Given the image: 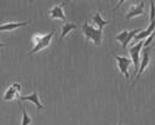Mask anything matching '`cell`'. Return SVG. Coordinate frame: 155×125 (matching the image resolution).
Masks as SVG:
<instances>
[{
	"label": "cell",
	"instance_id": "6da1fadb",
	"mask_svg": "<svg viewBox=\"0 0 155 125\" xmlns=\"http://www.w3.org/2000/svg\"><path fill=\"white\" fill-rule=\"evenodd\" d=\"M55 34V30H52L49 33H46L44 36H40V34H35L33 38H32V41L34 44V47L31 50V52H28V56H32L37 52H40L41 50L48 47L52 39Z\"/></svg>",
	"mask_w": 155,
	"mask_h": 125
},
{
	"label": "cell",
	"instance_id": "7a4b0ae2",
	"mask_svg": "<svg viewBox=\"0 0 155 125\" xmlns=\"http://www.w3.org/2000/svg\"><path fill=\"white\" fill-rule=\"evenodd\" d=\"M82 30H84L85 38L87 40H92L97 46L101 45V43H102V30L94 29L92 25L88 24V21H85Z\"/></svg>",
	"mask_w": 155,
	"mask_h": 125
},
{
	"label": "cell",
	"instance_id": "3957f363",
	"mask_svg": "<svg viewBox=\"0 0 155 125\" xmlns=\"http://www.w3.org/2000/svg\"><path fill=\"white\" fill-rule=\"evenodd\" d=\"M153 51H155V46H148V47H143L142 50V60H140V68H139V71L136 73V77L134 83H136L137 80H140V77L141 75L146 71V68L150 65V60H152V53Z\"/></svg>",
	"mask_w": 155,
	"mask_h": 125
},
{
	"label": "cell",
	"instance_id": "277c9868",
	"mask_svg": "<svg viewBox=\"0 0 155 125\" xmlns=\"http://www.w3.org/2000/svg\"><path fill=\"white\" fill-rule=\"evenodd\" d=\"M143 48V41L137 43L136 45L132 46L129 48V56H130V60L134 65V73H137L139 68H140V53L141 50Z\"/></svg>",
	"mask_w": 155,
	"mask_h": 125
},
{
	"label": "cell",
	"instance_id": "5b68a950",
	"mask_svg": "<svg viewBox=\"0 0 155 125\" xmlns=\"http://www.w3.org/2000/svg\"><path fill=\"white\" fill-rule=\"evenodd\" d=\"M114 57L116 59V64H117L119 71L125 76L127 82L129 83V72H128V68H129L130 64H132V60L129 58L124 57V56H117V54H115Z\"/></svg>",
	"mask_w": 155,
	"mask_h": 125
},
{
	"label": "cell",
	"instance_id": "8992f818",
	"mask_svg": "<svg viewBox=\"0 0 155 125\" xmlns=\"http://www.w3.org/2000/svg\"><path fill=\"white\" fill-rule=\"evenodd\" d=\"M145 1H139V2H133L129 11L127 12L126 19H130V18H135L143 14V10H145Z\"/></svg>",
	"mask_w": 155,
	"mask_h": 125
},
{
	"label": "cell",
	"instance_id": "52a82bcc",
	"mask_svg": "<svg viewBox=\"0 0 155 125\" xmlns=\"http://www.w3.org/2000/svg\"><path fill=\"white\" fill-rule=\"evenodd\" d=\"M64 5H65V2H60L58 5L53 6V7L48 11L49 17H51L52 19L66 20V16H65V13H64Z\"/></svg>",
	"mask_w": 155,
	"mask_h": 125
},
{
	"label": "cell",
	"instance_id": "ba28073f",
	"mask_svg": "<svg viewBox=\"0 0 155 125\" xmlns=\"http://www.w3.org/2000/svg\"><path fill=\"white\" fill-rule=\"evenodd\" d=\"M29 21H21V23H5L0 25V32H8V31H14V30L19 29V27H24L26 25H28Z\"/></svg>",
	"mask_w": 155,
	"mask_h": 125
},
{
	"label": "cell",
	"instance_id": "9c48e42d",
	"mask_svg": "<svg viewBox=\"0 0 155 125\" xmlns=\"http://www.w3.org/2000/svg\"><path fill=\"white\" fill-rule=\"evenodd\" d=\"M19 100L20 102H31V103H33L34 105L37 106L38 110H42V109H44V105L41 104V102H40V99H39L37 91H34V92H33L32 95H29V96H20Z\"/></svg>",
	"mask_w": 155,
	"mask_h": 125
},
{
	"label": "cell",
	"instance_id": "30bf717a",
	"mask_svg": "<svg viewBox=\"0 0 155 125\" xmlns=\"http://www.w3.org/2000/svg\"><path fill=\"white\" fill-rule=\"evenodd\" d=\"M154 30H155V20L154 21H152L150 23V25L147 27V29L145 30V31H142L141 33H137L135 36V40L136 41H142L145 38H147V37H149L152 33H154Z\"/></svg>",
	"mask_w": 155,
	"mask_h": 125
},
{
	"label": "cell",
	"instance_id": "8fae6325",
	"mask_svg": "<svg viewBox=\"0 0 155 125\" xmlns=\"http://www.w3.org/2000/svg\"><path fill=\"white\" fill-rule=\"evenodd\" d=\"M19 95V91L18 90H15L14 87L12 86H8L6 89V91H5V93H4V97H2V100H5V102H8V100H14Z\"/></svg>",
	"mask_w": 155,
	"mask_h": 125
},
{
	"label": "cell",
	"instance_id": "7c38bea8",
	"mask_svg": "<svg viewBox=\"0 0 155 125\" xmlns=\"http://www.w3.org/2000/svg\"><path fill=\"white\" fill-rule=\"evenodd\" d=\"M78 29V25L75 24H73V23H66V24H64V26H62V29H61V36H60V41L62 40V39L65 38L66 36H67L68 33L71 32V31H73V30Z\"/></svg>",
	"mask_w": 155,
	"mask_h": 125
},
{
	"label": "cell",
	"instance_id": "4fadbf2b",
	"mask_svg": "<svg viewBox=\"0 0 155 125\" xmlns=\"http://www.w3.org/2000/svg\"><path fill=\"white\" fill-rule=\"evenodd\" d=\"M93 24H97L99 30H102L104 26H106V25L109 24V21H108V20H104L101 18L100 12H97V13L94 14V17H93Z\"/></svg>",
	"mask_w": 155,
	"mask_h": 125
},
{
	"label": "cell",
	"instance_id": "5bb4252c",
	"mask_svg": "<svg viewBox=\"0 0 155 125\" xmlns=\"http://www.w3.org/2000/svg\"><path fill=\"white\" fill-rule=\"evenodd\" d=\"M139 32H140V30H139V29H135V30L129 31V32H128V37H127V39H126V43L122 45V48H126L127 45H128V43H129V41H130L133 38H135V36L139 33Z\"/></svg>",
	"mask_w": 155,
	"mask_h": 125
},
{
	"label": "cell",
	"instance_id": "9a60e30c",
	"mask_svg": "<svg viewBox=\"0 0 155 125\" xmlns=\"http://www.w3.org/2000/svg\"><path fill=\"white\" fill-rule=\"evenodd\" d=\"M128 32L129 31H122V32H120L119 34H116L115 37H114V40H117V41H120V43H122V45L126 43V39L128 37Z\"/></svg>",
	"mask_w": 155,
	"mask_h": 125
},
{
	"label": "cell",
	"instance_id": "2e32d148",
	"mask_svg": "<svg viewBox=\"0 0 155 125\" xmlns=\"http://www.w3.org/2000/svg\"><path fill=\"white\" fill-rule=\"evenodd\" d=\"M31 123H32V118L26 112V110L22 107V122H21V125H29Z\"/></svg>",
	"mask_w": 155,
	"mask_h": 125
},
{
	"label": "cell",
	"instance_id": "e0dca14e",
	"mask_svg": "<svg viewBox=\"0 0 155 125\" xmlns=\"http://www.w3.org/2000/svg\"><path fill=\"white\" fill-rule=\"evenodd\" d=\"M155 20V2L150 1V14H149V21H154Z\"/></svg>",
	"mask_w": 155,
	"mask_h": 125
},
{
	"label": "cell",
	"instance_id": "ac0fdd59",
	"mask_svg": "<svg viewBox=\"0 0 155 125\" xmlns=\"http://www.w3.org/2000/svg\"><path fill=\"white\" fill-rule=\"evenodd\" d=\"M155 37V33H152L148 38L146 39V41H143V47H148V46H150V43L153 41V38Z\"/></svg>",
	"mask_w": 155,
	"mask_h": 125
},
{
	"label": "cell",
	"instance_id": "d6986e66",
	"mask_svg": "<svg viewBox=\"0 0 155 125\" xmlns=\"http://www.w3.org/2000/svg\"><path fill=\"white\" fill-rule=\"evenodd\" d=\"M12 86L14 87V89H15V90H18V91H21V85H20L19 83H13V84H12Z\"/></svg>",
	"mask_w": 155,
	"mask_h": 125
},
{
	"label": "cell",
	"instance_id": "ffe728a7",
	"mask_svg": "<svg viewBox=\"0 0 155 125\" xmlns=\"http://www.w3.org/2000/svg\"><path fill=\"white\" fill-rule=\"evenodd\" d=\"M5 46H6V44H4V43L0 41V47H5Z\"/></svg>",
	"mask_w": 155,
	"mask_h": 125
},
{
	"label": "cell",
	"instance_id": "44dd1931",
	"mask_svg": "<svg viewBox=\"0 0 155 125\" xmlns=\"http://www.w3.org/2000/svg\"><path fill=\"white\" fill-rule=\"evenodd\" d=\"M117 125H122V123H121V122H119V124Z\"/></svg>",
	"mask_w": 155,
	"mask_h": 125
}]
</instances>
